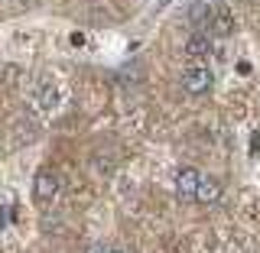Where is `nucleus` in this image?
<instances>
[{
  "label": "nucleus",
  "mask_w": 260,
  "mask_h": 253,
  "mask_svg": "<svg viewBox=\"0 0 260 253\" xmlns=\"http://www.w3.org/2000/svg\"><path fill=\"white\" fill-rule=\"evenodd\" d=\"M108 253H124V250H108Z\"/></svg>",
  "instance_id": "9b49d317"
},
{
  "label": "nucleus",
  "mask_w": 260,
  "mask_h": 253,
  "mask_svg": "<svg viewBox=\"0 0 260 253\" xmlns=\"http://www.w3.org/2000/svg\"><path fill=\"white\" fill-rule=\"evenodd\" d=\"M211 81H215V78H211V71L208 68H199V65L182 71V88H185V94H192V97L205 94L208 88H211Z\"/></svg>",
  "instance_id": "f03ea898"
},
{
  "label": "nucleus",
  "mask_w": 260,
  "mask_h": 253,
  "mask_svg": "<svg viewBox=\"0 0 260 253\" xmlns=\"http://www.w3.org/2000/svg\"><path fill=\"white\" fill-rule=\"evenodd\" d=\"M32 195H36V201H52L55 195H59V175H55L52 169H43V172H36Z\"/></svg>",
  "instance_id": "7ed1b4c3"
},
{
  "label": "nucleus",
  "mask_w": 260,
  "mask_h": 253,
  "mask_svg": "<svg viewBox=\"0 0 260 253\" xmlns=\"http://www.w3.org/2000/svg\"><path fill=\"white\" fill-rule=\"evenodd\" d=\"M218 10H221V0H195L192 10H189V20L195 23V26H208Z\"/></svg>",
  "instance_id": "20e7f679"
},
{
  "label": "nucleus",
  "mask_w": 260,
  "mask_h": 253,
  "mask_svg": "<svg viewBox=\"0 0 260 253\" xmlns=\"http://www.w3.org/2000/svg\"><path fill=\"white\" fill-rule=\"evenodd\" d=\"M55 101H59L55 88H49V85H43V88H39V104H43V107H55Z\"/></svg>",
  "instance_id": "6e6552de"
},
{
  "label": "nucleus",
  "mask_w": 260,
  "mask_h": 253,
  "mask_svg": "<svg viewBox=\"0 0 260 253\" xmlns=\"http://www.w3.org/2000/svg\"><path fill=\"white\" fill-rule=\"evenodd\" d=\"M199 178H202L199 169H192V166H182V169H179V172H176V195H179V201H195Z\"/></svg>",
  "instance_id": "f257e3e1"
},
{
  "label": "nucleus",
  "mask_w": 260,
  "mask_h": 253,
  "mask_svg": "<svg viewBox=\"0 0 260 253\" xmlns=\"http://www.w3.org/2000/svg\"><path fill=\"white\" fill-rule=\"evenodd\" d=\"M250 146H254V153L260 150V136H257V133H254V136H250Z\"/></svg>",
  "instance_id": "1a4fd4ad"
},
{
  "label": "nucleus",
  "mask_w": 260,
  "mask_h": 253,
  "mask_svg": "<svg viewBox=\"0 0 260 253\" xmlns=\"http://www.w3.org/2000/svg\"><path fill=\"white\" fill-rule=\"evenodd\" d=\"M211 52V43L205 32H195V36H189V43H185V55L189 59H202V55Z\"/></svg>",
  "instance_id": "423d86ee"
},
{
  "label": "nucleus",
  "mask_w": 260,
  "mask_h": 253,
  "mask_svg": "<svg viewBox=\"0 0 260 253\" xmlns=\"http://www.w3.org/2000/svg\"><path fill=\"white\" fill-rule=\"evenodd\" d=\"M88 253H108V250H104V247H101V243H94V247H91V250H88Z\"/></svg>",
  "instance_id": "9d476101"
},
{
  "label": "nucleus",
  "mask_w": 260,
  "mask_h": 253,
  "mask_svg": "<svg viewBox=\"0 0 260 253\" xmlns=\"http://www.w3.org/2000/svg\"><path fill=\"white\" fill-rule=\"evenodd\" d=\"M208 29L215 32V36H231V29H234V20H231V13H228V7L221 4V10L215 13V20L208 23Z\"/></svg>",
  "instance_id": "0eeeda50"
},
{
  "label": "nucleus",
  "mask_w": 260,
  "mask_h": 253,
  "mask_svg": "<svg viewBox=\"0 0 260 253\" xmlns=\"http://www.w3.org/2000/svg\"><path fill=\"white\" fill-rule=\"evenodd\" d=\"M195 201H202V205H215V201H221V182L211 175H202L199 178V192H195Z\"/></svg>",
  "instance_id": "39448f33"
}]
</instances>
